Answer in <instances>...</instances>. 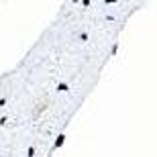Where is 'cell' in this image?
<instances>
[{"mask_svg": "<svg viewBox=\"0 0 157 157\" xmlns=\"http://www.w3.org/2000/svg\"><path fill=\"white\" fill-rule=\"evenodd\" d=\"M39 157H43V155H39Z\"/></svg>", "mask_w": 157, "mask_h": 157, "instance_id": "4", "label": "cell"}, {"mask_svg": "<svg viewBox=\"0 0 157 157\" xmlns=\"http://www.w3.org/2000/svg\"><path fill=\"white\" fill-rule=\"evenodd\" d=\"M27 157H35V145L29 147V151H27Z\"/></svg>", "mask_w": 157, "mask_h": 157, "instance_id": "3", "label": "cell"}, {"mask_svg": "<svg viewBox=\"0 0 157 157\" xmlns=\"http://www.w3.org/2000/svg\"><path fill=\"white\" fill-rule=\"evenodd\" d=\"M67 90H70V86H67L65 82H61V84L57 86V92H67Z\"/></svg>", "mask_w": 157, "mask_h": 157, "instance_id": "2", "label": "cell"}, {"mask_svg": "<svg viewBox=\"0 0 157 157\" xmlns=\"http://www.w3.org/2000/svg\"><path fill=\"white\" fill-rule=\"evenodd\" d=\"M63 143H65V135H63V133H59V135H57V139H55V143H53V147H55V149H59V147L63 145Z\"/></svg>", "mask_w": 157, "mask_h": 157, "instance_id": "1", "label": "cell"}]
</instances>
